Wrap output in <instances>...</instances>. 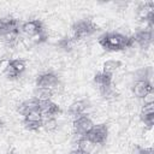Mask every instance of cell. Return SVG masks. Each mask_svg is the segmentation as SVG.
I'll return each instance as SVG.
<instances>
[{"label":"cell","mask_w":154,"mask_h":154,"mask_svg":"<svg viewBox=\"0 0 154 154\" xmlns=\"http://www.w3.org/2000/svg\"><path fill=\"white\" fill-rule=\"evenodd\" d=\"M99 45L108 52H119L128 49L135 45L134 37L129 35H124L117 31L105 32L99 37Z\"/></svg>","instance_id":"1"},{"label":"cell","mask_w":154,"mask_h":154,"mask_svg":"<svg viewBox=\"0 0 154 154\" xmlns=\"http://www.w3.org/2000/svg\"><path fill=\"white\" fill-rule=\"evenodd\" d=\"M71 30H72V35H73L72 37L75 40H83V38H87V37L94 35L99 30V26L91 19L84 18V19L75 22L71 25Z\"/></svg>","instance_id":"2"},{"label":"cell","mask_w":154,"mask_h":154,"mask_svg":"<svg viewBox=\"0 0 154 154\" xmlns=\"http://www.w3.org/2000/svg\"><path fill=\"white\" fill-rule=\"evenodd\" d=\"M90 144H103L108 137V128L106 124H96L93 125L91 129L83 136Z\"/></svg>","instance_id":"3"},{"label":"cell","mask_w":154,"mask_h":154,"mask_svg":"<svg viewBox=\"0 0 154 154\" xmlns=\"http://www.w3.org/2000/svg\"><path fill=\"white\" fill-rule=\"evenodd\" d=\"M20 22L12 17L5 16L0 18V38L11 35V34H20Z\"/></svg>","instance_id":"4"},{"label":"cell","mask_w":154,"mask_h":154,"mask_svg":"<svg viewBox=\"0 0 154 154\" xmlns=\"http://www.w3.org/2000/svg\"><path fill=\"white\" fill-rule=\"evenodd\" d=\"M25 61L23 59H11L4 67V73L10 79H17L25 71Z\"/></svg>","instance_id":"5"},{"label":"cell","mask_w":154,"mask_h":154,"mask_svg":"<svg viewBox=\"0 0 154 154\" xmlns=\"http://www.w3.org/2000/svg\"><path fill=\"white\" fill-rule=\"evenodd\" d=\"M60 83L59 76L55 72L47 71L42 72L36 77V88H46L54 90Z\"/></svg>","instance_id":"6"},{"label":"cell","mask_w":154,"mask_h":154,"mask_svg":"<svg viewBox=\"0 0 154 154\" xmlns=\"http://www.w3.org/2000/svg\"><path fill=\"white\" fill-rule=\"evenodd\" d=\"M137 16L138 18L147 24V28L153 29L154 25V2H143L137 7Z\"/></svg>","instance_id":"7"},{"label":"cell","mask_w":154,"mask_h":154,"mask_svg":"<svg viewBox=\"0 0 154 154\" xmlns=\"http://www.w3.org/2000/svg\"><path fill=\"white\" fill-rule=\"evenodd\" d=\"M20 31L23 34L32 37V40H34L45 32V26L40 19H31V20H26L20 24Z\"/></svg>","instance_id":"8"},{"label":"cell","mask_w":154,"mask_h":154,"mask_svg":"<svg viewBox=\"0 0 154 154\" xmlns=\"http://www.w3.org/2000/svg\"><path fill=\"white\" fill-rule=\"evenodd\" d=\"M93 125H94L93 120H91V119L89 118V116L85 114V113L82 114V116H79V117H76L75 120H73V123H72L73 132H75V135H77L78 137L85 135V134L91 129Z\"/></svg>","instance_id":"9"},{"label":"cell","mask_w":154,"mask_h":154,"mask_svg":"<svg viewBox=\"0 0 154 154\" xmlns=\"http://www.w3.org/2000/svg\"><path fill=\"white\" fill-rule=\"evenodd\" d=\"M132 37L135 43H137L141 48L147 49L153 42V29L147 26L143 29H140L135 32V35H132Z\"/></svg>","instance_id":"10"},{"label":"cell","mask_w":154,"mask_h":154,"mask_svg":"<svg viewBox=\"0 0 154 154\" xmlns=\"http://www.w3.org/2000/svg\"><path fill=\"white\" fill-rule=\"evenodd\" d=\"M23 124L29 131H38L43 126V116L40 112H32L24 116Z\"/></svg>","instance_id":"11"},{"label":"cell","mask_w":154,"mask_h":154,"mask_svg":"<svg viewBox=\"0 0 154 154\" xmlns=\"http://www.w3.org/2000/svg\"><path fill=\"white\" fill-rule=\"evenodd\" d=\"M153 83L149 79H137L132 85V93L140 99H144L153 93Z\"/></svg>","instance_id":"12"},{"label":"cell","mask_w":154,"mask_h":154,"mask_svg":"<svg viewBox=\"0 0 154 154\" xmlns=\"http://www.w3.org/2000/svg\"><path fill=\"white\" fill-rule=\"evenodd\" d=\"M38 109L40 113L47 118H53L61 113L60 107L52 100H38Z\"/></svg>","instance_id":"13"},{"label":"cell","mask_w":154,"mask_h":154,"mask_svg":"<svg viewBox=\"0 0 154 154\" xmlns=\"http://www.w3.org/2000/svg\"><path fill=\"white\" fill-rule=\"evenodd\" d=\"M140 118L146 126H148V128L153 126V124H154V102L143 105L141 113H140Z\"/></svg>","instance_id":"14"},{"label":"cell","mask_w":154,"mask_h":154,"mask_svg":"<svg viewBox=\"0 0 154 154\" xmlns=\"http://www.w3.org/2000/svg\"><path fill=\"white\" fill-rule=\"evenodd\" d=\"M17 111L22 116H26V114L32 113V112H40V109H38V100L36 97L30 99V100H25V101H23L22 103L18 105Z\"/></svg>","instance_id":"15"},{"label":"cell","mask_w":154,"mask_h":154,"mask_svg":"<svg viewBox=\"0 0 154 154\" xmlns=\"http://www.w3.org/2000/svg\"><path fill=\"white\" fill-rule=\"evenodd\" d=\"M89 108V101L88 100H77L73 101L69 107V113L72 117H79L85 113V111Z\"/></svg>","instance_id":"16"},{"label":"cell","mask_w":154,"mask_h":154,"mask_svg":"<svg viewBox=\"0 0 154 154\" xmlns=\"http://www.w3.org/2000/svg\"><path fill=\"white\" fill-rule=\"evenodd\" d=\"M93 81L97 85L99 89L105 88V87H109V85H112V75L103 72V71H100V72L95 73Z\"/></svg>","instance_id":"17"},{"label":"cell","mask_w":154,"mask_h":154,"mask_svg":"<svg viewBox=\"0 0 154 154\" xmlns=\"http://www.w3.org/2000/svg\"><path fill=\"white\" fill-rule=\"evenodd\" d=\"M75 38L73 37H70V36H64V37H61V38H59L58 41H57V47L60 49V51H63V52H71L72 51V48H73V45H75Z\"/></svg>","instance_id":"18"},{"label":"cell","mask_w":154,"mask_h":154,"mask_svg":"<svg viewBox=\"0 0 154 154\" xmlns=\"http://www.w3.org/2000/svg\"><path fill=\"white\" fill-rule=\"evenodd\" d=\"M122 66V61L120 60H116V59H109L107 61L103 63V67H102V71L103 72H107V73H113L116 70H118L119 67Z\"/></svg>","instance_id":"19"},{"label":"cell","mask_w":154,"mask_h":154,"mask_svg":"<svg viewBox=\"0 0 154 154\" xmlns=\"http://www.w3.org/2000/svg\"><path fill=\"white\" fill-rule=\"evenodd\" d=\"M54 90L46 89V88H36L35 89V97L37 100H51Z\"/></svg>","instance_id":"20"},{"label":"cell","mask_w":154,"mask_h":154,"mask_svg":"<svg viewBox=\"0 0 154 154\" xmlns=\"http://www.w3.org/2000/svg\"><path fill=\"white\" fill-rule=\"evenodd\" d=\"M99 90H100L101 96L105 97V99H113V97H116V96L118 95L117 91L113 89V85L105 87V88H101V89H99Z\"/></svg>","instance_id":"21"},{"label":"cell","mask_w":154,"mask_h":154,"mask_svg":"<svg viewBox=\"0 0 154 154\" xmlns=\"http://www.w3.org/2000/svg\"><path fill=\"white\" fill-rule=\"evenodd\" d=\"M46 131L51 132V131H54L57 128H58V122L55 119V117L53 118H47L46 120H43V126H42Z\"/></svg>","instance_id":"22"},{"label":"cell","mask_w":154,"mask_h":154,"mask_svg":"<svg viewBox=\"0 0 154 154\" xmlns=\"http://www.w3.org/2000/svg\"><path fill=\"white\" fill-rule=\"evenodd\" d=\"M132 154H154V152L152 147H142L140 144H134Z\"/></svg>","instance_id":"23"},{"label":"cell","mask_w":154,"mask_h":154,"mask_svg":"<svg viewBox=\"0 0 154 154\" xmlns=\"http://www.w3.org/2000/svg\"><path fill=\"white\" fill-rule=\"evenodd\" d=\"M69 154H85V153H83V152L79 150V149H73V150H71Z\"/></svg>","instance_id":"24"},{"label":"cell","mask_w":154,"mask_h":154,"mask_svg":"<svg viewBox=\"0 0 154 154\" xmlns=\"http://www.w3.org/2000/svg\"><path fill=\"white\" fill-rule=\"evenodd\" d=\"M8 154H19V153H17V152H16L14 149H11V150L8 152Z\"/></svg>","instance_id":"25"},{"label":"cell","mask_w":154,"mask_h":154,"mask_svg":"<svg viewBox=\"0 0 154 154\" xmlns=\"http://www.w3.org/2000/svg\"><path fill=\"white\" fill-rule=\"evenodd\" d=\"M4 125H5V123H4V122H2L1 119H0V130H1L2 128H4Z\"/></svg>","instance_id":"26"},{"label":"cell","mask_w":154,"mask_h":154,"mask_svg":"<svg viewBox=\"0 0 154 154\" xmlns=\"http://www.w3.org/2000/svg\"><path fill=\"white\" fill-rule=\"evenodd\" d=\"M85 154H90V153H85Z\"/></svg>","instance_id":"27"}]
</instances>
